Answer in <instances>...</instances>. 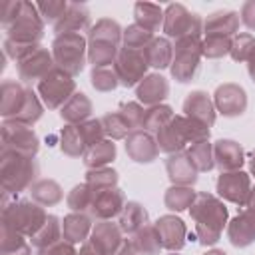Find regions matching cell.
<instances>
[{
  "mask_svg": "<svg viewBox=\"0 0 255 255\" xmlns=\"http://www.w3.org/2000/svg\"><path fill=\"white\" fill-rule=\"evenodd\" d=\"M80 255H102V253H98V251L92 247V243H84V247H82Z\"/></svg>",
  "mask_w": 255,
  "mask_h": 255,
  "instance_id": "cell-52",
  "label": "cell"
},
{
  "mask_svg": "<svg viewBox=\"0 0 255 255\" xmlns=\"http://www.w3.org/2000/svg\"><path fill=\"white\" fill-rule=\"evenodd\" d=\"M126 151L133 161L149 163L159 155V145L147 131H131L126 137Z\"/></svg>",
  "mask_w": 255,
  "mask_h": 255,
  "instance_id": "cell-15",
  "label": "cell"
},
{
  "mask_svg": "<svg viewBox=\"0 0 255 255\" xmlns=\"http://www.w3.org/2000/svg\"><path fill=\"white\" fill-rule=\"evenodd\" d=\"M249 64H247V70H249V76H251V80L255 82V50L251 52V56H249V60H247Z\"/></svg>",
  "mask_w": 255,
  "mask_h": 255,
  "instance_id": "cell-51",
  "label": "cell"
},
{
  "mask_svg": "<svg viewBox=\"0 0 255 255\" xmlns=\"http://www.w3.org/2000/svg\"><path fill=\"white\" fill-rule=\"evenodd\" d=\"M191 215L195 219L197 237L203 245L215 243L227 223V207L209 193H197L195 201L191 203Z\"/></svg>",
  "mask_w": 255,
  "mask_h": 255,
  "instance_id": "cell-2",
  "label": "cell"
},
{
  "mask_svg": "<svg viewBox=\"0 0 255 255\" xmlns=\"http://www.w3.org/2000/svg\"><path fill=\"white\" fill-rule=\"evenodd\" d=\"M92 197H94L92 187L88 183H82V185L74 187L72 193L68 195V205L74 211H88L90 205H92Z\"/></svg>",
  "mask_w": 255,
  "mask_h": 255,
  "instance_id": "cell-46",
  "label": "cell"
},
{
  "mask_svg": "<svg viewBox=\"0 0 255 255\" xmlns=\"http://www.w3.org/2000/svg\"><path fill=\"white\" fill-rule=\"evenodd\" d=\"M88 149L86 145V139L80 131L78 126H66L62 129V151L70 157H78V155H84Z\"/></svg>",
  "mask_w": 255,
  "mask_h": 255,
  "instance_id": "cell-34",
  "label": "cell"
},
{
  "mask_svg": "<svg viewBox=\"0 0 255 255\" xmlns=\"http://www.w3.org/2000/svg\"><path fill=\"white\" fill-rule=\"evenodd\" d=\"M94 197H92V205H90V215L102 221H108L110 217L118 215L124 211L126 207V197L122 193V189L118 187H106V189H92Z\"/></svg>",
  "mask_w": 255,
  "mask_h": 255,
  "instance_id": "cell-12",
  "label": "cell"
},
{
  "mask_svg": "<svg viewBox=\"0 0 255 255\" xmlns=\"http://www.w3.org/2000/svg\"><path fill=\"white\" fill-rule=\"evenodd\" d=\"M122 229L112 221H100L92 233V247L102 255H114L122 245Z\"/></svg>",
  "mask_w": 255,
  "mask_h": 255,
  "instance_id": "cell-17",
  "label": "cell"
},
{
  "mask_svg": "<svg viewBox=\"0 0 255 255\" xmlns=\"http://www.w3.org/2000/svg\"><path fill=\"white\" fill-rule=\"evenodd\" d=\"M90 42H106V44L120 46V42H122V30H120L118 22H114L110 18L98 20V24L90 32Z\"/></svg>",
  "mask_w": 255,
  "mask_h": 255,
  "instance_id": "cell-33",
  "label": "cell"
},
{
  "mask_svg": "<svg viewBox=\"0 0 255 255\" xmlns=\"http://www.w3.org/2000/svg\"><path fill=\"white\" fill-rule=\"evenodd\" d=\"M2 116L8 122L30 126L42 116V106L32 90H26L14 80H6L2 84Z\"/></svg>",
  "mask_w": 255,
  "mask_h": 255,
  "instance_id": "cell-3",
  "label": "cell"
},
{
  "mask_svg": "<svg viewBox=\"0 0 255 255\" xmlns=\"http://www.w3.org/2000/svg\"><path fill=\"white\" fill-rule=\"evenodd\" d=\"M68 10V2H48V4H38V12L42 14L44 20H48L50 24H58L64 14Z\"/></svg>",
  "mask_w": 255,
  "mask_h": 255,
  "instance_id": "cell-47",
  "label": "cell"
},
{
  "mask_svg": "<svg viewBox=\"0 0 255 255\" xmlns=\"http://www.w3.org/2000/svg\"><path fill=\"white\" fill-rule=\"evenodd\" d=\"M239 26L237 12H213L205 20V34L207 36H227L231 38Z\"/></svg>",
  "mask_w": 255,
  "mask_h": 255,
  "instance_id": "cell-24",
  "label": "cell"
},
{
  "mask_svg": "<svg viewBox=\"0 0 255 255\" xmlns=\"http://www.w3.org/2000/svg\"><path fill=\"white\" fill-rule=\"evenodd\" d=\"M102 124H104L106 133H110V135H112V137H116V139H120V137H128V133H129V131H133V129L129 128V124L126 122V118L122 116V112L104 116Z\"/></svg>",
  "mask_w": 255,
  "mask_h": 255,
  "instance_id": "cell-45",
  "label": "cell"
},
{
  "mask_svg": "<svg viewBox=\"0 0 255 255\" xmlns=\"http://www.w3.org/2000/svg\"><path fill=\"white\" fill-rule=\"evenodd\" d=\"M169 179L175 185H191L197 179V167L191 161L189 153H175L165 161Z\"/></svg>",
  "mask_w": 255,
  "mask_h": 255,
  "instance_id": "cell-21",
  "label": "cell"
},
{
  "mask_svg": "<svg viewBox=\"0 0 255 255\" xmlns=\"http://www.w3.org/2000/svg\"><path fill=\"white\" fill-rule=\"evenodd\" d=\"M163 32L171 38H189V36H199L201 32V18L199 14L189 12L181 4H171L165 12V22H163Z\"/></svg>",
  "mask_w": 255,
  "mask_h": 255,
  "instance_id": "cell-9",
  "label": "cell"
},
{
  "mask_svg": "<svg viewBox=\"0 0 255 255\" xmlns=\"http://www.w3.org/2000/svg\"><path fill=\"white\" fill-rule=\"evenodd\" d=\"M231 38L227 36H207L205 42L201 44V50H203V56L207 58H221L225 54L231 52Z\"/></svg>",
  "mask_w": 255,
  "mask_h": 255,
  "instance_id": "cell-44",
  "label": "cell"
},
{
  "mask_svg": "<svg viewBox=\"0 0 255 255\" xmlns=\"http://www.w3.org/2000/svg\"><path fill=\"white\" fill-rule=\"evenodd\" d=\"M213 159H215V165L221 169V173L237 171L243 163V149L233 139H219L213 145Z\"/></svg>",
  "mask_w": 255,
  "mask_h": 255,
  "instance_id": "cell-19",
  "label": "cell"
},
{
  "mask_svg": "<svg viewBox=\"0 0 255 255\" xmlns=\"http://www.w3.org/2000/svg\"><path fill=\"white\" fill-rule=\"evenodd\" d=\"M143 54H145L147 64L153 68H167L173 62V48L165 38H153L145 46Z\"/></svg>",
  "mask_w": 255,
  "mask_h": 255,
  "instance_id": "cell-27",
  "label": "cell"
},
{
  "mask_svg": "<svg viewBox=\"0 0 255 255\" xmlns=\"http://www.w3.org/2000/svg\"><path fill=\"white\" fill-rule=\"evenodd\" d=\"M241 20L247 28L255 30V2H247L241 8Z\"/></svg>",
  "mask_w": 255,
  "mask_h": 255,
  "instance_id": "cell-49",
  "label": "cell"
},
{
  "mask_svg": "<svg viewBox=\"0 0 255 255\" xmlns=\"http://www.w3.org/2000/svg\"><path fill=\"white\" fill-rule=\"evenodd\" d=\"M38 175V163L32 155L2 151V187L4 193H18L32 187Z\"/></svg>",
  "mask_w": 255,
  "mask_h": 255,
  "instance_id": "cell-4",
  "label": "cell"
},
{
  "mask_svg": "<svg viewBox=\"0 0 255 255\" xmlns=\"http://www.w3.org/2000/svg\"><path fill=\"white\" fill-rule=\"evenodd\" d=\"M151 40H153L151 32L143 30V28L137 26V24L129 26V28L124 32V44H126V48H129V50H145V46H147Z\"/></svg>",
  "mask_w": 255,
  "mask_h": 255,
  "instance_id": "cell-43",
  "label": "cell"
},
{
  "mask_svg": "<svg viewBox=\"0 0 255 255\" xmlns=\"http://www.w3.org/2000/svg\"><path fill=\"white\" fill-rule=\"evenodd\" d=\"M187 153H189L191 161L195 163L197 171H209V169L215 165V159H213V147H211V143H209L207 139L193 143V145L189 147Z\"/></svg>",
  "mask_w": 255,
  "mask_h": 255,
  "instance_id": "cell-38",
  "label": "cell"
},
{
  "mask_svg": "<svg viewBox=\"0 0 255 255\" xmlns=\"http://www.w3.org/2000/svg\"><path fill=\"white\" fill-rule=\"evenodd\" d=\"M167 94H169V84L159 74L145 76L137 86V98L147 106H157Z\"/></svg>",
  "mask_w": 255,
  "mask_h": 255,
  "instance_id": "cell-22",
  "label": "cell"
},
{
  "mask_svg": "<svg viewBox=\"0 0 255 255\" xmlns=\"http://www.w3.org/2000/svg\"><path fill=\"white\" fill-rule=\"evenodd\" d=\"M38 255H78L70 241H56L44 249H38Z\"/></svg>",
  "mask_w": 255,
  "mask_h": 255,
  "instance_id": "cell-48",
  "label": "cell"
},
{
  "mask_svg": "<svg viewBox=\"0 0 255 255\" xmlns=\"http://www.w3.org/2000/svg\"><path fill=\"white\" fill-rule=\"evenodd\" d=\"M147 60H145V54L143 50H129V48H124L116 62H114V68H116V74H118V80L122 86H135L137 80H143V74H145V68H147Z\"/></svg>",
  "mask_w": 255,
  "mask_h": 255,
  "instance_id": "cell-11",
  "label": "cell"
},
{
  "mask_svg": "<svg viewBox=\"0 0 255 255\" xmlns=\"http://www.w3.org/2000/svg\"><path fill=\"white\" fill-rule=\"evenodd\" d=\"M114 255H137V251H135V247H133L131 239H124V241H122V245L118 247V251H116Z\"/></svg>",
  "mask_w": 255,
  "mask_h": 255,
  "instance_id": "cell-50",
  "label": "cell"
},
{
  "mask_svg": "<svg viewBox=\"0 0 255 255\" xmlns=\"http://www.w3.org/2000/svg\"><path fill=\"white\" fill-rule=\"evenodd\" d=\"M173 118V112L169 106H151L143 116V126L149 131H159L169 120Z\"/></svg>",
  "mask_w": 255,
  "mask_h": 255,
  "instance_id": "cell-39",
  "label": "cell"
},
{
  "mask_svg": "<svg viewBox=\"0 0 255 255\" xmlns=\"http://www.w3.org/2000/svg\"><path fill=\"white\" fill-rule=\"evenodd\" d=\"M86 183H88L92 189L116 187V183H118V173H116L114 169H108V167H96V169H90V171H88Z\"/></svg>",
  "mask_w": 255,
  "mask_h": 255,
  "instance_id": "cell-40",
  "label": "cell"
},
{
  "mask_svg": "<svg viewBox=\"0 0 255 255\" xmlns=\"http://www.w3.org/2000/svg\"><path fill=\"white\" fill-rule=\"evenodd\" d=\"M90 233V219L86 215L80 213H72L64 219L62 223V235L66 241L70 243H78V241H86Z\"/></svg>",
  "mask_w": 255,
  "mask_h": 255,
  "instance_id": "cell-29",
  "label": "cell"
},
{
  "mask_svg": "<svg viewBox=\"0 0 255 255\" xmlns=\"http://www.w3.org/2000/svg\"><path fill=\"white\" fill-rule=\"evenodd\" d=\"M2 255H32V249L24 235L2 225Z\"/></svg>",
  "mask_w": 255,
  "mask_h": 255,
  "instance_id": "cell-36",
  "label": "cell"
},
{
  "mask_svg": "<svg viewBox=\"0 0 255 255\" xmlns=\"http://www.w3.org/2000/svg\"><path fill=\"white\" fill-rule=\"evenodd\" d=\"M249 211H255V187H251V193H249V199H247V205H245Z\"/></svg>",
  "mask_w": 255,
  "mask_h": 255,
  "instance_id": "cell-53",
  "label": "cell"
},
{
  "mask_svg": "<svg viewBox=\"0 0 255 255\" xmlns=\"http://www.w3.org/2000/svg\"><path fill=\"white\" fill-rule=\"evenodd\" d=\"M205 255H227V253H223V251H217V249H215V251H207Z\"/></svg>",
  "mask_w": 255,
  "mask_h": 255,
  "instance_id": "cell-55",
  "label": "cell"
},
{
  "mask_svg": "<svg viewBox=\"0 0 255 255\" xmlns=\"http://www.w3.org/2000/svg\"><path fill=\"white\" fill-rule=\"evenodd\" d=\"M217 191L221 197H225L231 203L247 205L249 193H251V181L249 175L243 171H225L217 179Z\"/></svg>",
  "mask_w": 255,
  "mask_h": 255,
  "instance_id": "cell-13",
  "label": "cell"
},
{
  "mask_svg": "<svg viewBox=\"0 0 255 255\" xmlns=\"http://www.w3.org/2000/svg\"><path fill=\"white\" fill-rule=\"evenodd\" d=\"M38 92L50 110H62L66 102L76 94V82L64 70L54 68L44 80L38 82Z\"/></svg>",
  "mask_w": 255,
  "mask_h": 255,
  "instance_id": "cell-8",
  "label": "cell"
},
{
  "mask_svg": "<svg viewBox=\"0 0 255 255\" xmlns=\"http://www.w3.org/2000/svg\"><path fill=\"white\" fill-rule=\"evenodd\" d=\"M203 54L201 44H199V36H189V38H181L175 44L173 50V66H171V74L177 82H191L197 74H199V56Z\"/></svg>",
  "mask_w": 255,
  "mask_h": 255,
  "instance_id": "cell-7",
  "label": "cell"
},
{
  "mask_svg": "<svg viewBox=\"0 0 255 255\" xmlns=\"http://www.w3.org/2000/svg\"><path fill=\"white\" fill-rule=\"evenodd\" d=\"M215 106L227 118L241 116L245 112V108H247L245 90L241 86H237V84H223V86H219L217 92H215Z\"/></svg>",
  "mask_w": 255,
  "mask_h": 255,
  "instance_id": "cell-14",
  "label": "cell"
},
{
  "mask_svg": "<svg viewBox=\"0 0 255 255\" xmlns=\"http://www.w3.org/2000/svg\"><path fill=\"white\" fill-rule=\"evenodd\" d=\"M114 155H116V145H114V141H108V139H104V141H100V143H96V145H92V147H88L86 149V153H84V163L88 165V167H104L106 163H110L112 159H114Z\"/></svg>",
  "mask_w": 255,
  "mask_h": 255,
  "instance_id": "cell-32",
  "label": "cell"
},
{
  "mask_svg": "<svg viewBox=\"0 0 255 255\" xmlns=\"http://www.w3.org/2000/svg\"><path fill=\"white\" fill-rule=\"evenodd\" d=\"M2 28L6 40L22 46H34L44 36V20L38 6L30 2H6L2 6Z\"/></svg>",
  "mask_w": 255,
  "mask_h": 255,
  "instance_id": "cell-1",
  "label": "cell"
},
{
  "mask_svg": "<svg viewBox=\"0 0 255 255\" xmlns=\"http://www.w3.org/2000/svg\"><path fill=\"white\" fill-rule=\"evenodd\" d=\"M90 112H92V102L86 98V94L76 92L66 102V106L60 110V116H62V120L68 122V126H74V124L80 126V122H84L90 116Z\"/></svg>",
  "mask_w": 255,
  "mask_h": 255,
  "instance_id": "cell-25",
  "label": "cell"
},
{
  "mask_svg": "<svg viewBox=\"0 0 255 255\" xmlns=\"http://www.w3.org/2000/svg\"><path fill=\"white\" fill-rule=\"evenodd\" d=\"M120 84L116 68L114 66H106V68H94L92 72V86L100 92H110Z\"/></svg>",
  "mask_w": 255,
  "mask_h": 255,
  "instance_id": "cell-41",
  "label": "cell"
},
{
  "mask_svg": "<svg viewBox=\"0 0 255 255\" xmlns=\"http://www.w3.org/2000/svg\"><path fill=\"white\" fill-rule=\"evenodd\" d=\"M131 243H133L137 255H159V251H161V241H159L153 225H145L143 229L133 233Z\"/></svg>",
  "mask_w": 255,
  "mask_h": 255,
  "instance_id": "cell-30",
  "label": "cell"
},
{
  "mask_svg": "<svg viewBox=\"0 0 255 255\" xmlns=\"http://www.w3.org/2000/svg\"><path fill=\"white\" fill-rule=\"evenodd\" d=\"M30 193H32V199L38 203V205H54L58 201H62L64 193L60 189V185L52 179H42V181H36L32 187H30Z\"/></svg>",
  "mask_w": 255,
  "mask_h": 255,
  "instance_id": "cell-31",
  "label": "cell"
},
{
  "mask_svg": "<svg viewBox=\"0 0 255 255\" xmlns=\"http://www.w3.org/2000/svg\"><path fill=\"white\" fill-rule=\"evenodd\" d=\"M90 24V12L84 4H68V10L64 14V18L54 26L58 34H66V32H76L80 34V30L88 28Z\"/></svg>",
  "mask_w": 255,
  "mask_h": 255,
  "instance_id": "cell-23",
  "label": "cell"
},
{
  "mask_svg": "<svg viewBox=\"0 0 255 255\" xmlns=\"http://www.w3.org/2000/svg\"><path fill=\"white\" fill-rule=\"evenodd\" d=\"M253 50H255V38H253V34L245 32V34H239L233 38L229 54L235 62H245V60H249Z\"/></svg>",
  "mask_w": 255,
  "mask_h": 255,
  "instance_id": "cell-42",
  "label": "cell"
},
{
  "mask_svg": "<svg viewBox=\"0 0 255 255\" xmlns=\"http://www.w3.org/2000/svg\"><path fill=\"white\" fill-rule=\"evenodd\" d=\"M183 112L187 118H191L207 128L213 126V122H215V110L205 92H191L187 96V100L183 102Z\"/></svg>",
  "mask_w": 255,
  "mask_h": 255,
  "instance_id": "cell-20",
  "label": "cell"
},
{
  "mask_svg": "<svg viewBox=\"0 0 255 255\" xmlns=\"http://www.w3.org/2000/svg\"><path fill=\"white\" fill-rule=\"evenodd\" d=\"M2 151H16L22 155H34L38 151V137L30 126L18 122H4L2 126Z\"/></svg>",
  "mask_w": 255,
  "mask_h": 255,
  "instance_id": "cell-10",
  "label": "cell"
},
{
  "mask_svg": "<svg viewBox=\"0 0 255 255\" xmlns=\"http://www.w3.org/2000/svg\"><path fill=\"white\" fill-rule=\"evenodd\" d=\"M133 16H135V24L141 26L143 30L151 32V34L157 32L163 26V22H165L163 10L159 6H155V4H141V2L135 4Z\"/></svg>",
  "mask_w": 255,
  "mask_h": 255,
  "instance_id": "cell-26",
  "label": "cell"
},
{
  "mask_svg": "<svg viewBox=\"0 0 255 255\" xmlns=\"http://www.w3.org/2000/svg\"><path fill=\"white\" fill-rule=\"evenodd\" d=\"M249 165H251V173L255 175V151H253V155H251V161H249Z\"/></svg>",
  "mask_w": 255,
  "mask_h": 255,
  "instance_id": "cell-54",
  "label": "cell"
},
{
  "mask_svg": "<svg viewBox=\"0 0 255 255\" xmlns=\"http://www.w3.org/2000/svg\"><path fill=\"white\" fill-rule=\"evenodd\" d=\"M48 215L46 211L32 201H16V193H14V205L4 203V211H2V225L10 227L12 231L24 235V237H34L40 227L46 223Z\"/></svg>",
  "mask_w": 255,
  "mask_h": 255,
  "instance_id": "cell-5",
  "label": "cell"
},
{
  "mask_svg": "<svg viewBox=\"0 0 255 255\" xmlns=\"http://www.w3.org/2000/svg\"><path fill=\"white\" fill-rule=\"evenodd\" d=\"M155 231H157V237L161 241V247L165 249H181L183 243H185V223L173 215H165V217H159L155 221Z\"/></svg>",
  "mask_w": 255,
  "mask_h": 255,
  "instance_id": "cell-16",
  "label": "cell"
},
{
  "mask_svg": "<svg viewBox=\"0 0 255 255\" xmlns=\"http://www.w3.org/2000/svg\"><path fill=\"white\" fill-rule=\"evenodd\" d=\"M227 237L235 247H247L255 241V211H241L229 225Z\"/></svg>",
  "mask_w": 255,
  "mask_h": 255,
  "instance_id": "cell-18",
  "label": "cell"
},
{
  "mask_svg": "<svg viewBox=\"0 0 255 255\" xmlns=\"http://www.w3.org/2000/svg\"><path fill=\"white\" fill-rule=\"evenodd\" d=\"M60 219L54 217V215H48L46 223L40 227V231L32 237V245L38 247V249H44L56 241H60V235H62V225L58 223Z\"/></svg>",
  "mask_w": 255,
  "mask_h": 255,
  "instance_id": "cell-35",
  "label": "cell"
},
{
  "mask_svg": "<svg viewBox=\"0 0 255 255\" xmlns=\"http://www.w3.org/2000/svg\"><path fill=\"white\" fill-rule=\"evenodd\" d=\"M52 56L60 70L76 76L84 70L86 64V40L76 32L58 34L52 44Z\"/></svg>",
  "mask_w": 255,
  "mask_h": 255,
  "instance_id": "cell-6",
  "label": "cell"
},
{
  "mask_svg": "<svg viewBox=\"0 0 255 255\" xmlns=\"http://www.w3.org/2000/svg\"><path fill=\"white\" fill-rule=\"evenodd\" d=\"M195 191L189 187V185H175L171 189H167L165 193V205L173 211H181V209H187L191 207V203L195 201Z\"/></svg>",
  "mask_w": 255,
  "mask_h": 255,
  "instance_id": "cell-37",
  "label": "cell"
},
{
  "mask_svg": "<svg viewBox=\"0 0 255 255\" xmlns=\"http://www.w3.org/2000/svg\"><path fill=\"white\" fill-rule=\"evenodd\" d=\"M120 215H122L120 217V229L129 233V235L137 233L139 229H143L147 225V211L135 201L126 203V207H124V211Z\"/></svg>",
  "mask_w": 255,
  "mask_h": 255,
  "instance_id": "cell-28",
  "label": "cell"
}]
</instances>
